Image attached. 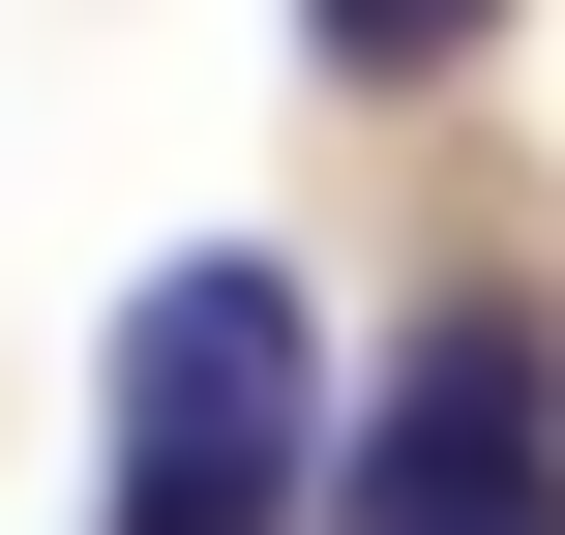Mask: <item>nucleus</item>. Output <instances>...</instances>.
<instances>
[{"instance_id":"1","label":"nucleus","mask_w":565,"mask_h":535,"mask_svg":"<svg viewBox=\"0 0 565 535\" xmlns=\"http://www.w3.org/2000/svg\"><path fill=\"white\" fill-rule=\"evenodd\" d=\"M328 477H358V447H328V298H298L268 238L149 268V298H119V506L89 535H298Z\"/></svg>"},{"instance_id":"2","label":"nucleus","mask_w":565,"mask_h":535,"mask_svg":"<svg viewBox=\"0 0 565 535\" xmlns=\"http://www.w3.org/2000/svg\"><path fill=\"white\" fill-rule=\"evenodd\" d=\"M328 535H565V298L536 268H447V298L387 328Z\"/></svg>"},{"instance_id":"3","label":"nucleus","mask_w":565,"mask_h":535,"mask_svg":"<svg viewBox=\"0 0 565 535\" xmlns=\"http://www.w3.org/2000/svg\"><path fill=\"white\" fill-rule=\"evenodd\" d=\"M477 30H507V0H298V60H328V89H447Z\"/></svg>"}]
</instances>
